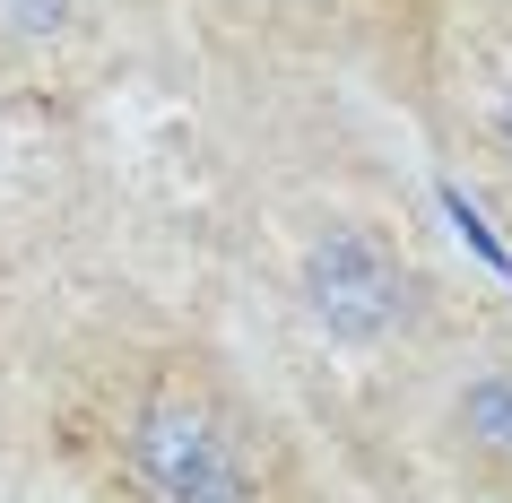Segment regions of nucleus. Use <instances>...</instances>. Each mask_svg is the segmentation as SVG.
Segmentation results:
<instances>
[{"label": "nucleus", "instance_id": "obj_1", "mask_svg": "<svg viewBox=\"0 0 512 503\" xmlns=\"http://www.w3.org/2000/svg\"><path fill=\"white\" fill-rule=\"evenodd\" d=\"M131 477L148 503H252V451L200 399H148L131 417Z\"/></svg>", "mask_w": 512, "mask_h": 503}, {"label": "nucleus", "instance_id": "obj_5", "mask_svg": "<svg viewBox=\"0 0 512 503\" xmlns=\"http://www.w3.org/2000/svg\"><path fill=\"white\" fill-rule=\"evenodd\" d=\"M495 157L512 165V79H504V96H495Z\"/></svg>", "mask_w": 512, "mask_h": 503}, {"label": "nucleus", "instance_id": "obj_4", "mask_svg": "<svg viewBox=\"0 0 512 503\" xmlns=\"http://www.w3.org/2000/svg\"><path fill=\"white\" fill-rule=\"evenodd\" d=\"M434 200H443V217H452L460 235H469V252H478V261L495 269V278H512V252H504V235H495V226H486V217L469 209V191H460V183H443Z\"/></svg>", "mask_w": 512, "mask_h": 503}, {"label": "nucleus", "instance_id": "obj_2", "mask_svg": "<svg viewBox=\"0 0 512 503\" xmlns=\"http://www.w3.org/2000/svg\"><path fill=\"white\" fill-rule=\"evenodd\" d=\"M304 304H313V321H322L330 339L365 347V339H391L408 321L417 278H408V261L382 235L330 226V235H313V252H304Z\"/></svg>", "mask_w": 512, "mask_h": 503}, {"label": "nucleus", "instance_id": "obj_3", "mask_svg": "<svg viewBox=\"0 0 512 503\" xmlns=\"http://www.w3.org/2000/svg\"><path fill=\"white\" fill-rule=\"evenodd\" d=\"M452 425H460V443H469V460L512 486V373H478L452 399Z\"/></svg>", "mask_w": 512, "mask_h": 503}]
</instances>
